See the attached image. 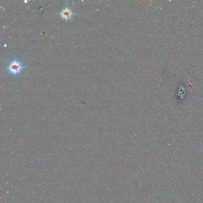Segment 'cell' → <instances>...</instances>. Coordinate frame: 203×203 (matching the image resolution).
<instances>
[{"label": "cell", "instance_id": "obj_1", "mask_svg": "<svg viewBox=\"0 0 203 203\" xmlns=\"http://www.w3.org/2000/svg\"><path fill=\"white\" fill-rule=\"evenodd\" d=\"M7 68L10 73L13 75H17L19 74L23 69V66L21 62L18 60H15L10 63Z\"/></svg>", "mask_w": 203, "mask_h": 203}, {"label": "cell", "instance_id": "obj_2", "mask_svg": "<svg viewBox=\"0 0 203 203\" xmlns=\"http://www.w3.org/2000/svg\"><path fill=\"white\" fill-rule=\"evenodd\" d=\"M72 15H73V13H72V10L67 7L63 9L60 13V16H62V18L65 20H68V19H71Z\"/></svg>", "mask_w": 203, "mask_h": 203}]
</instances>
